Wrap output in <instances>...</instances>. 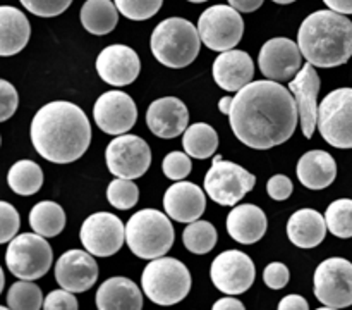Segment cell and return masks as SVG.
I'll list each match as a JSON object with an SVG mask.
<instances>
[{"label":"cell","mask_w":352,"mask_h":310,"mask_svg":"<svg viewBox=\"0 0 352 310\" xmlns=\"http://www.w3.org/2000/svg\"><path fill=\"white\" fill-rule=\"evenodd\" d=\"M315 296L330 309L352 305V264L346 258L323 260L315 272Z\"/></svg>","instance_id":"cell-11"},{"label":"cell","mask_w":352,"mask_h":310,"mask_svg":"<svg viewBox=\"0 0 352 310\" xmlns=\"http://www.w3.org/2000/svg\"><path fill=\"white\" fill-rule=\"evenodd\" d=\"M165 214L177 223H195L206 209V196L199 186L189 181H177L164 195Z\"/></svg>","instance_id":"cell-21"},{"label":"cell","mask_w":352,"mask_h":310,"mask_svg":"<svg viewBox=\"0 0 352 310\" xmlns=\"http://www.w3.org/2000/svg\"><path fill=\"white\" fill-rule=\"evenodd\" d=\"M325 219L333 236L352 238V200L340 198L330 203Z\"/></svg>","instance_id":"cell-34"},{"label":"cell","mask_w":352,"mask_h":310,"mask_svg":"<svg viewBox=\"0 0 352 310\" xmlns=\"http://www.w3.org/2000/svg\"><path fill=\"white\" fill-rule=\"evenodd\" d=\"M93 117L103 133L126 134L136 124L138 107L127 93L112 90L96 100Z\"/></svg>","instance_id":"cell-15"},{"label":"cell","mask_w":352,"mask_h":310,"mask_svg":"<svg viewBox=\"0 0 352 310\" xmlns=\"http://www.w3.org/2000/svg\"><path fill=\"white\" fill-rule=\"evenodd\" d=\"M318 130L336 148H352V88H337L322 100Z\"/></svg>","instance_id":"cell-9"},{"label":"cell","mask_w":352,"mask_h":310,"mask_svg":"<svg viewBox=\"0 0 352 310\" xmlns=\"http://www.w3.org/2000/svg\"><path fill=\"white\" fill-rule=\"evenodd\" d=\"M150 47L160 64L181 69L198 57L201 37L191 21L184 17H168L153 30Z\"/></svg>","instance_id":"cell-4"},{"label":"cell","mask_w":352,"mask_h":310,"mask_svg":"<svg viewBox=\"0 0 352 310\" xmlns=\"http://www.w3.org/2000/svg\"><path fill=\"white\" fill-rule=\"evenodd\" d=\"M105 161L117 178H141L151 165L150 145L136 134H120L107 147Z\"/></svg>","instance_id":"cell-12"},{"label":"cell","mask_w":352,"mask_h":310,"mask_svg":"<svg viewBox=\"0 0 352 310\" xmlns=\"http://www.w3.org/2000/svg\"><path fill=\"white\" fill-rule=\"evenodd\" d=\"M267 192L270 195V198L282 202V200H287L292 195V181L284 174H277L274 178H270L267 185Z\"/></svg>","instance_id":"cell-43"},{"label":"cell","mask_w":352,"mask_h":310,"mask_svg":"<svg viewBox=\"0 0 352 310\" xmlns=\"http://www.w3.org/2000/svg\"><path fill=\"white\" fill-rule=\"evenodd\" d=\"M278 309L280 310H308L309 303L299 295H287L282 298L280 303H278Z\"/></svg>","instance_id":"cell-44"},{"label":"cell","mask_w":352,"mask_h":310,"mask_svg":"<svg viewBox=\"0 0 352 310\" xmlns=\"http://www.w3.org/2000/svg\"><path fill=\"white\" fill-rule=\"evenodd\" d=\"M289 90L294 95L299 110V121H301L302 133L306 138H311L318 124V92H320V76L311 62L305 64L301 71L289 81Z\"/></svg>","instance_id":"cell-17"},{"label":"cell","mask_w":352,"mask_h":310,"mask_svg":"<svg viewBox=\"0 0 352 310\" xmlns=\"http://www.w3.org/2000/svg\"><path fill=\"white\" fill-rule=\"evenodd\" d=\"M229 3L239 12H254L263 6V0H229Z\"/></svg>","instance_id":"cell-45"},{"label":"cell","mask_w":352,"mask_h":310,"mask_svg":"<svg viewBox=\"0 0 352 310\" xmlns=\"http://www.w3.org/2000/svg\"><path fill=\"white\" fill-rule=\"evenodd\" d=\"M298 179L309 189H323L336 181L337 164L325 150L306 152L298 162Z\"/></svg>","instance_id":"cell-25"},{"label":"cell","mask_w":352,"mask_h":310,"mask_svg":"<svg viewBox=\"0 0 352 310\" xmlns=\"http://www.w3.org/2000/svg\"><path fill=\"white\" fill-rule=\"evenodd\" d=\"M302 57L316 68H337L352 57V21L337 10H316L298 33Z\"/></svg>","instance_id":"cell-3"},{"label":"cell","mask_w":352,"mask_h":310,"mask_svg":"<svg viewBox=\"0 0 352 310\" xmlns=\"http://www.w3.org/2000/svg\"><path fill=\"white\" fill-rule=\"evenodd\" d=\"M31 14L40 17H55L67 10L72 0H19Z\"/></svg>","instance_id":"cell-38"},{"label":"cell","mask_w":352,"mask_h":310,"mask_svg":"<svg viewBox=\"0 0 352 310\" xmlns=\"http://www.w3.org/2000/svg\"><path fill=\"white\" fill-rule=\"evenodd\" d=\"M55 279L72 293L88 291L98 279V265L88 250H69L55 264Z\"/></svg>","instance_id":"cell-18"},{"label":"cell","mask_w":352,"mask_h":310,"mask_svg":"<svg viewBox=\"0 0 352 310\" xmlns=\"http://www.w3.org/2000/svg\"><path fill=\"white\" fill-rule=\"evenodd\" d=\"M210 276L217 289L236 296L251 288L256 271L250 255L241 250H227L212 262Z\"/></svg>","instance_id":"cell-14"},{"label":"cell","mask_w":352,"mask_h":310,"mask_svg":"<svg viewBox=\"0 0 352 310\" xmlns=\"http://www.w3.org/2000/svg\"><path fill=\"white\" fill-rule=\"evenodd\" d=\"M96 307L100 310H140L143 295L131 279L110 278L96 291Z\"/></svg>","instance_id":"cell-24"},{"label":"cell","mask_w":352,"mask_h":310,"mask_svg":"<svg viewBox=\"0 0 352 310\" xmlns=\"http://www.w3.org/2000/svg\"><path fill=\"white\" fill-rule=\"evenodd\" d=\"M232 100H234L232 96H223V99H220V102H219L220 112L226 114V116H229L230 107H232Z\"/></svg>","instance_id":"cell-48"},{"label":"cell","mask_w":352,"mask_h":310,"mask_svg":"<svg viewBox=\"0 0 352 310\" xmlns=\"http://www.w3.org/2000/svg\"><path fill=\"white\" fill-rule=\"evenodd\" d=\"M143 291L157 305H175L188 296L191 274L181 260L172 257L153 258L141 276Z\"/></svg>","instance_id":"cell-6"},{"label":"cell","mask_w":352,"mask_h":310,"mask_svg":"<svg viewBox=\"0 0 352 310\" xmlns=\"http://www.w3.org/2000/svg\"><path fill=\"white\" fill-rule=\"evenodd\" d=\"M7 183L17 195H34L43 185V171L33 161H19L9 169Z\"/></svg>","instance_id":"cell-31"},{"label":"cell","mask_w":352,"mask_h":310,"mask_svg":"<svg viewBox=\"0 0 352 310\" xmlns=\"http://www.w3.org/2000/svg\"><path fill=\"white\" fill-rule=\"evenodd\" d=\"M124 236H126V227L122 220L109 212L91 214L82 223L79 233L82 247L96 257L116 255L124 245Z\"/></svg>","instance_id":"cell-13"},{"label":"cell","mask_w":352,"mask_h":310,"mask_svg":"<svg viewBox=\"0 0 352 310\" xmlns=\"http://www.w3.org/2000/svg\"><path fill=\"white\" fill-rule=\"evenodd\" d=\"M19 214L10 203L0 202V243H9L19 231Z\"/></svg>","instance_id":"cell-39"},{"label":"cell","mask_w":352,"mask_h":310,"mask_svg":"<svg viewBox=\"0 0 352 310\" xmlns=\"http://www.w3.org/2000/svg\"><path fill=\"white\" fill-rule=\"evenodd\" d=\"M272 2H275V3H292V2H296V0H272Z\"/></svg>","instance_id":"cell-49"},{"label":"cell","mask_w":352,"mask_h":310,"mask_svg":"<svg viewBox=\"0 0 352 310\" xmlns=\"http://www.w3.org/2000/svg\"><path fill=\"white\" fill-rule=\"evenodd\" d=\"M31 37L30 21L16 7H0V55L19 54Z\"/></svg>","instance_id":"cell-27"},{"label":"cell","mask_w":352,"mask_h":310,"mask_svg":"<svg viewBox=\"0 0 352 310\" xmlns=\"http://www.w3.org/2000/svg\"><path fill=\"white\" fill-rule=\"evenodd\" d=\"M52 247L38 233H24L12 238L6 251V264L16 278L34 281L52 265Z\"/></svg>","instance_id":"cell-7"},{"label":"cell","mask_w":352,"mask_h":310,"mask_svg":"<svg viewBox=\"0 0 352 310\" xmlns=\"http://www.w3.org/2000/svg\"><path fill=\"white\" fill-rule=\"evenodd\" d=\"M299 110L291 90L274 79L248 83L236 93L229 123L241 143L268 150L294 134Z\"/></svg>","instance_id":"cell-1"},{"label":"cell","mask_w":352,"mask_h":310,"mask_svg":"<svg viewBox=\"0 0 352 310\" xmlns=\"http://www.w3.org/2000/svg\"><path fill=\"white\" fill-rule=\"evenodd\" d=\"M302 52L289 38H272L261 47L258 65L263 76L274 81H289L301 71Z\"/></svg>","instance_id":"cell-16"},{"label":"cell","mask_w":352,"mask_h":310,"mask_svg":"<svg viewBox=\"0 0 352 310\" xmlns=\"http://www.w3.org/2000/svg\"><path fill=\"white\" fill-rule=\"evenodd\" d=\"M213 309L215 310H234V309L244 310V303L239 302L237 298H234V296H226V298L215 302Z\"/></svg>","instance_id":"cell-46"},{"label":"cell","mask_w":352,"mask_h":310,"mask_svg":"<svg viewBox=\"0 0 352 310\" xmlns=\"http://www.w3.org/2000/svg\"><path fill=\"white\" fill-rule=\"evenodd\" d=\"M291 274H289L287 265L282 262H272L265 267L263 271V281L268 288L272 289H282L287 286Z\"/></svg>","instance_id":"cell-40"},{"label":"cell","mask_w":352,"mask_h":310,"mask_svg":"<svg viewBox=\"0 0 352 310\" xmlns=\"http://www.w3.org/2000/svg\"><path fill=\"white\" fill-rule=\"evenodd\" d=\"M327 226L325 216L313 209H301L291 216L287 223V236L296 247L315 248L325 240Z\"/></svg>","instance_id":"cell-26"},{"label":"cell","mask_w":352,"mask_h":310,"mask_svg":"<svg viewBox=\"0 0 352 310\" xmlns=\"http://www.w3.org/2000/svg\"><path fill=\"white\" fill-rule=\"evenodd\" d=\"M198 31L201 41L215 52H226L236 47L244 33V21L232 6L208 7L199 16Z\"/></svg>","instance_id":"cell-10"},{"label":"cell","mask_w":352,"mask_h":310,"mask_svg":"<svg viewBox=\"0 0 352 310\" xmlns=\"http://www.w3.org/2000/svg\"><path fill=\"white\" fill-rule=\"evenodd\" d=\"M327 7L340 14H352V0H323Z\"/></svg>","instance_id":"cell-47"},{"label":"cell","mask_w":352,"mask_h":310,"mask_svg":"<svg viewBox=\"0 0 352 310\" xmlns=\"http://www.w3.org/2000/svg\"><path fill=\"white\" fill-rule=\"evenodd\" d=\"M0 99H2V110H0V121H7L9 117L14 116L17 109V103H19V96H17L16 88L10 85L7 79L0 81Z\"/></svg>","instance_id":"cell-41"},{"label":"cell","mask_w":352,"mask_h":310,"mask_svg":"<svg viewBox=\"0 0 352 310\" xmlns=\"http://www.w3.org/2000/svg\"><path fill=\"white\" fill-rule=\"evenodd\" d=\"M253 76L254 64L248 52L230 48L222 52L213 62V79L227 92H239L248 83H251Z\"/></svg>","instance_id":"cell-22"},{"label":"cell","mask_w":352,"mask_h":310,"mask_svg":"<svg viewBox=\"0 0 352 310\" xmlns=\"http://www.w3.org/2000/svg\"><path fill=\"white\" fill-rule=\"evenodd\" d=\"M188 107L175 96H164V99L155 100L146 110L148 127L158 138L170 140V138L179 136L188 130Z\"/></svg>","instance_id":"cell-20"},{"label":"cell","mask_w":352,"mask_h":310,"mask_svg":"<svg viewBox=\"0 0 352 310\" xmlns=\"http://www.w3.org/2000/svg\"><path fill=\"white\" fill-rule=\"evenodd\" d=\"M182 241L186 248L196 255H205L213 250L217 245V229L208 220H195L189 223L182 233Z\"/></svg>","instance_id":"cell-32"},{"label":"cell","mask_w":352,"mask_h":310,"mask_svg":"<svg viewBox=\"0 0 352 310\" xmlns=\"http://www.w3.org/2000/svg\"><path fill=\"white\" fill-rule=\"evenodd\" d=\"M182 145L192 158L203 161L215 154L217 147H219V134L210 124L196 123L184 131Z\"/></svg>","instance_id":"cell-30"},{"label":"cell","mask_w":352,"mask_h":310,"mask_svg":"<svg viewBox=\"0 0 352 310\" xmlns=\"http://www.w3.org/2000/svg\"><path fill=\"white\" fill-rule=\"evenodd\" d=\"M31 141L38 154L55 164H69L82 157L91 141V126L76 103L50 102L31 121Z\"/></svg>","instance_id":"cell-2"},{"label":"cell","mask_w":352,"mask_h":310,"mask_svg":"<svg viewBox=\"0 0 352 310\" xmlns=\"http://www.w3.org/2000/svg\"><path fill=\"white\" fill-rule=\"evenodd\" d=\"M191 155L186 152H170L168 155H165L164 162H162V171L167 176L168 179H174V181H181V179L188 178L191 174Z\"/></svg>","instance_id":"cell-37"},{"label":"cell","mask_w":352,"mask_h":310,"mask_svg":"<svg viewBox=\"0 0 352 310\" xmlns=\"http://www.w3.org/2000/svg\"><path fill=\"white\" fill-rule=\"evenodd\" d=\"M267 216L263 210L253 203L234 207L227 216V231L237 243L253 245L260 241L267 233Z\"/></svg>","instance_id":"cell-23"},{"label":"cell","mask_w":352,"mask_h":310,"mask_svg":"<svg viewBox=\"0 0 352 310\" xmlns=\"http://www.w3.org/2000/svg\"><path fill=\"white\" fill-rule=\"evenodd\" d=\"M189 2H192V3H203V2H206V0H189Z\"/></svg>","instance_id":"cell-50"},{"label":"cell","mask_w":352,"mask_h":310,"mask_svg":"<svg viewBox=\"0 0 352 310\" xmlns=\"http://www.w3.org/2000/svg\"><path fill=\"white\" fill-rule=\"evenodd\" d=\"M124 17L131 21H144L160 10L164 0H113Z\"/></svg>","instance_id":"cell-36"},{"label":"cell","mask_w":352,"mask_h":310,"mask_svg":"<svg viewBox=\"0 0 352 310\" xmlns=\"http://www.w3.org/2000/svg\"><path fill=\"white\" fill-rule=\"evenodd\" d=\"M43 303L45 300L40 286L26 279L14 282L7 293V305L14 310H40Z\"/></svg>","instance_id":"cell-33"},{"label":"cell","mask_w":352,"mask_h":310,"mask_svg":"<svg viewBox=\"0 0 352 310\" xmlns=\"http://www.w3.org/2000/svg\"><path fill=\"white\" fill-rule=\"evenodd\" d=\"M126 243L136 257L153 260L164 257L174 245V227L164 212L143 209L126 224Z\"/></svg>","instance_id":"cell-5"},{"label":"cell","mask_w":352,"mask_h":310,"mask_svg":"<svg viewBox=\"0 0 352 310\" xmlns=\"http://www.w3.org/2000/svg\"><path fill=\"white\" fill-rule=\"evenodd\" d=\"M30 226L33 227L34 233L45 238L57 236L65 227L64 209L50 200L36 203L30 212Z\"/></svg>","instance_id":"cell-29"},{"label":"cell","mask_w":352,"mask_h":310,"mask_svg":"<svg viewBox=\"0 0 352 310\" xmlns=\"http://www.w3.org/2000/svg\"><path fill=\"white\" fill-rule=\"evenodd\" d=\"M107 200L110 205L119 210H129L140 200V189L134 185L133 179L117 178L107 188Z\"/></svg>","instance_id":"cell-35"},{"label":"cell","mask_w":352,"mask_h":310,"mask_svg":"<svg viewBox=\"0 0 352 310\" xmlns=\"http://www.w3.org/2000/svg\"><path fill=\"white\" fill-rule=\"evenodd\" d=\"M79 17H81L82 28L88 33L103 37L117 26L119 9L116 2H110V0H88L82 6Z\"/></svg>","instance_id":"cell-28"},{"label":"cell","mask_w":352,"mask_h":310,"mask_svg":"<svg viewBox=\"0 0 352 310\" xmlns=\"http://www.w3.org/2000/svg\"><path fill=\"white\" fill-rule=\"evenodd\" d=\"M96 71L105 83L112 86H126L136 81L141 62L136 52L127 45H109L96 59Z\"/></svg>","instance_id":"cell-19"},{"label":"cell","mask_w":352,"mask_h":310,"mask_svg":"<svg viewBox=\"0 0 352 310\" xmlns=\"http://www.w3.org/2000/svg\"><path fill=\"white\" fill-rule=\"evenodd\" d=\"M256 185V178L239 164L223 161L222 155L213 158L205 176V189L210 198L219 205L234 207Z\"/></svg>","instance_id":"cell-8"},{"label":"cell","mask_w":352,"mask_h":310,"mask_svg":"<svg viewBox=\"0 0 352 310\" xmlns=\"http://www.w3.org/2000/svg\"><path fill=\"white\" fill-rule=\"evenodd\" d=\"M45 309L48 310H76L78 309V300H76V296L72 295V291H69V289H55V291H52L50 295L45 298V303H43Z\"/></svg>","instance_id":"cell-42"}]
</instances>
